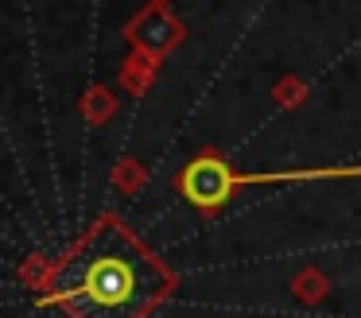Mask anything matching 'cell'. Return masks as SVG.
Instances as JSON below:
<instances>
[{"instance_id": "cell-2", "label": "cell", "mask_w": 361, "mask_h": 318, "mask_svg": "<svg viewBox=\"0 0 361 318\" xmlns=\"http://www.w3.org/2000/svg\"><path fill=\"white\" fill-rule=\"evenodd\" d=\"M179 190L190 206L218 209V206H226L229 194L237 190V175L229 171V163L218 159V155H202V159L187 163V171L179 175Z\"/></svg>"}, {"instance_id": "cell-1", "label": "cell", "mask_w": 361, "mask_h": 318, "mask_svg": "<svg viewBox=\"0 0 361 318\" xmlns=\"http://www.w3.org/2000/svg\"><path fill=\"white\" fill-rule=\"evenodd\" d=\"M171 276L117 221H102L55 271V299L71 318H144Z\"/></svg>"}]
</instances>
